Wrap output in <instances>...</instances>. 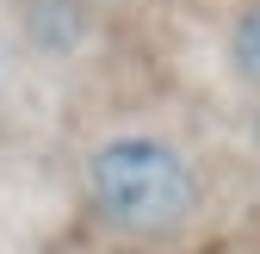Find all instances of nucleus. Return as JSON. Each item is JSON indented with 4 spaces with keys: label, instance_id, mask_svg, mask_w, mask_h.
Segmentation results:
<instances>
[{
    "label": "nucleus",
    "instance_id": "f257e3e1",
    "mask_svg": "<svg viewBox=\"0 0 260 254\" xmlns=\"http://www.w3.org/2000/svg\"><path fill=\"white\" fill-rule=\"evenodd\" d=\"M87 199L124 236H168L199 205L192 162L161 137H106L87 155Z\"/></svg>",
    "mask_w": 260,
    "mask_h": 254
},
{
    "label": "nucleus",
    "instance_id": "f03ea898",
    "mask_svg": "<svg viewBox=\"0 0 260 254\" xmlns=\"http://www.w3.org/2000/svg\"><path fill=\"white\" fill-rule=\"evenodd\" d=\"M19 25H25V44L31 50L69 56L87 38V7H81V0H25V7H19Z\"/></svg>",
    "mask_w": 260,
    "mask_h": 254
},
{
    "label": "nucleus",
    "instance_id": "7ed1b4c3",
    "mask_svg": "<svg viewBox=\"0 0 260 254\" xmlns=\"http://www.w3.org/2000/svg\"><path fill=\"white\" fill-rule=\"evenodd\" d=\"M230 62H236V75L248 87H260V7H248L230 31Z\"/></svg>",
    "mask_w": 260,
    "mask_h": 254
},
{
    "label": "nucleus",
    "instance_id": "20e7f679",
    "mask_svg": "<svg viewBox=\"0 0 260 254\" xmlns=\"http://www.w3.org/2000/svg\"><path fill=\"white\" fill-rule=\"evenodd\" d=\"M254 137H260V112H254Z\"/></svg>",
    "mask_w": 260,
    "mask_h": 254
}]
</instances>
